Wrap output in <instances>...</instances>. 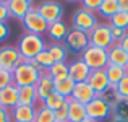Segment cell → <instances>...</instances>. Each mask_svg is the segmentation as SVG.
<instances>
[{"mask_svg": "<svg viewBox=\"0 0 128 122\" xmlns=\"http://www.w3.org/2000/svg\"><path fill=\"white\" fill-rule=\"evenodd\" d=\"M18 50L21 54V57L29 62V60L36 59L42 50L47 49L46 46V41H44L42 36H38V34H31V33H24V34L20 38L18 41Z\"/></svg>", "mask_w": 128, "mask_h": 122, "instance_id": "cell-1", "label": "cell"}, {"mask_svg": "<svg viewBox=\"0 0 128 122\" xmlns=\"http://www.w3.org/2000/svg\"><path fill=\"white\" fill-rule=\"evenodd\" d=\"M41 73L44 72H39L34 65H31L29 62H23L21 65H18L15 70H13V83L16 85L18 88L21 86H34L38 83Z\"/></svg>", "mask_w": 128, "mask_h": 122, "instance_id": "cell-2", "label": "cell"}, {"mask_svg": "<svg viewBox=\"0 0 128 122\" xmlns=\"http://www.w3.org/2000/svg\"><path fill=\"white\" fill-rule=\"evenodd\" d=\"M81 60L89 67L91 70L106 69L107 64H109L107 50L100 49V47H96V46H91V44L81 52Z\"/></svg>", "mask_w": 128, "mask_h": 122, "instance_id": "cell-3", "label": "cell"}, {"mask_svg": "<svg viewBox=\"0 0 128 122\" xmlns=\"http://www.w3.org/2000/svg\"><path fill=\"white\" fill-rule=\"evenodd\" d=\"M89 44L91 46L100 47V49H110L114 46V38H112V31H110V25L109 23H99L92 31L89 33Z\"/></svg>", "mask_w": 128, "mask_h": 122, "instance_id": "cell-4", "label": "cell"}, {"mask_svg": "<svg viewBox=\"0 0 128 122\" xmlns=\"http://www.w3.org/2000/svg\"><path fill=\"white\" fill-rule=\"evenodd\" d=\"M72 25H73V29H78V31H83V33H88V34H89V33L99 25V21H97L96 13L88 12V10H84L81 7V8H78L73 13Z\"/></svg>", "mask_w": 128, "mask_h": 122, "instance_id": "cell-5", "label": "cell"}, {"mask_svg": "<svg viewBox=\"0 0 128 122\" xmlns=\"http://www.w3.org/2000/svg\"><path fill=\"white\" fill-rule=\"evenodd\" d=\"M23 26H24L26 33L38 34V36H42L44 33H47V29H49L47 21L39 15V12H38L36 7H32V8L26 13V16L23 18Z\"/></svg>", "mask_w": 128, "mask_h": 122, "instance_id": "cell-6", "label": "cell"}, {"mask_svg": "<svg viewBox=\"0 0 128 122\" xmlns=\"http://www.w3.org/2000/svg\"><path fill=\"white\" fill-rule=\"evenodd\" d=\"M24 62V59L21 57L18 47L15 46H3L0 47V69L13 72L18 65Z\"/></svg>", "mask_w": 128, "mask_h": 122, "instance_id": "cell-7", "label": "cell"}, {"mask_svg": "<svg viewBox=\"0 0 128 122\" xmlns=\"http://www.w3.org/2000/svg\"><path fill=\"white\" fill-rule=\"evenodd\" d=\"M86 112H88V117L92 119L94 122H99V120H104L112 114V107L106 103L104 99H100L99 96L94 98L89 104H86Z\"/></svg>", "mask_w": 128, "mask_h": 122, "instance_id": "cell-8", "label": "cell"}, {"mask_svg": "<svg viewBox=\"0 0 128 122\" xmlns=\"http://www.w3.org/2000/svg\"><path fill=\"white\" fill-rule=\"evenodd\" d=\"M39 15L47 21V25H52L55 21H60L63 16V7L58 2H42L38 7Z\"/></svg>", "mask_w": 128, "mask_h": 122, "instance_id": "cell-9", "label": "cell"}, {"mask_svg": "<svg viewBox=\"0 0 128 122\" xmlns=\"http://www.w3.org/2000/svg\"><path fill=\"white\" fill-rule=\"evenodd\" d=\"M65 46L68 50H73V52H83L89 46V36H88V33L72 28L65 38Z\"/></svg>", "mask_w": 128, "mask_h": 122, "instance_id": "cell-10", "label": "cell"}, {"mask_svg": "<svg viewBox=\"0 0 128 122\" xmlns=\"http://www.w3.org/2000/svg\"><path fill=\"white\" fill-rule=\"evenodd\" d=\"M89 73H91V69L81 60V57H78V59H75L73 62L68 64V77L75 81V83L88 81Z\"/></svg>", "mask_w": 128, "mask_h": 122, "instance_id": "cell-11", "label": "cell"}, {"mask_svg": "<svg viewBox=\"0 0 128 122\" xmlns=\"http://www.w3.org/2000/svg\"><path fill=\"white\" fill-rule=\"evenodd\" d=\"M88 83H89V86L97 93V96H99L100 93H104V91L110 86L109 78H107V73H106V69L91 70L89 77H88Z\"/></svg>", "mask_w": 128, "mask_h": 122, "instance_id": "cell-12", "label": "cell"}, {"mask_svg": "<svg viewBox=\"0 0 128 122\" xmlns=\"http://www.w3.org/2000/svg\"><path fill=\"white\" fill-rule=\"evenodd\" d=\"M97 98V93L89 86L88 81H83V83H75V90H73V94H72V99L78 101L81 104H89L91 101Z\"/></svg>", "mask_w": 128, "mask_h": 122, "instance_id": "cell-13", "label": "cell"}, {"mask_svg": "<svg viewBox=\"0 0 128 122\" xmlns=\"http://www.w3.org/2000/svg\"><path fill=\"white\" fill-rule=\"evenodd\" d=\"M5 2H6V7H8L10 16L16 20H21V21L26 16V13L34 7L31 0H5Z\"/></svg>", "mask_w": 128, "mask_h": 122, "instance_id": "cell-14", "label": "cell"}, {"mask_svg": "<svg viewBox=\"0 0 128 122\" xmlns=\"http://www.w3.org/2000/svg\"><path fill=\"white\" fill-rule=\"evenodd\" d=\"M34 88H36V94H38V101L42 104L44 101H46V98L54 93V80H52V77H50L47 72L41 73V77H39L38 83L34 85Z\"/></svg>", "mask_w": 128, "mask_h": 122, "instance_id": "cell-15", "label": "cell"}, {"mask_svg": "<svg viewBox=\"0 0 128 122\" xmlns=\"http://www.w3.org/2000/svg\"><path fill=\"white\" fill-rule=\"evenodd\" d=\"M0 106L5 109H13L18 106V86L15 83L0 91Z\"/></svg>", "mask_w": 128, "mask_h": 122, "instance_id": "cell-16", "label": "cell"}, {"mask_svg": "<svg viewBox=\"0 0 128 122\" xmlns=\"http://www.w3.org/2000/svg\"><path fill=\"white\" fill-rule=\"evenodd\" d=\"M36 107L32 106H15L12 109V120L13 122H34Z\"/></svg>", "mask_w": 128, "mask_h": 122, "instance_id": "cell-17", "label": "cell"}, {"mask_svg": "<svg viewBox=\"0 0 128 122\" xmlns=\"http://www.w3.org/2000/svg\"><path fill=\"white\" fill-rule=\"evenodd\" d=\"M68 103V122H81L88 117V112H86V106L78 101L68 98L66 99Z\"/></svg>", "mask_w": 128, "mask_h": 122, "instance_id": "cell-18", "label": "cell"}, {"mask_svg": "<svg viewBox=\"0 0 128 122\" xmlns=\"http://www.w3.org/2000/svg\"><path fill=\"white\" fill-rule=\"evenodd\" d=\"M107 57H109V64L126 69V65H128V54L120 47V44H114L110 49H107Z\"/></svg>", "mask_w": 128, "mask_h": 122, "instance_id": "cell-19", "label": "cell"}, {"mask_svg": "<svg viewBox=\"0 0 128 122\" xmlns=\"http://www.w3.org/2000/svg\"><path fill=\"white\" fill-rule=\"evenodd\" d=\"M68 31H70L68 25L60 20V21H55V23H52V25H49L47 34H49V38L52 39L54 42H62V41H65Z\"/></svg>", "mask_w": 128, "mask_h": 122, "instance_id": "cell-20", "label": "cell"}, {"mask_svg": "<svg viewBox=\"0 0 128 122\" xmlns=\"http://www.w3.org/2000/svg\"><path fill=\"white\" fill-rule=\"evenodd\" d=\"M36 103H38V94H36V88L34 86H21V88H18V104L36 107Z\"/></svg>", "mask_w": 128, "mask_h": 122, "instance_id": "cell-21", "label": "cell"}, {"mask_svg": "<svg viewBox=\"0 0 128 122\" xmlns=\"http://www.w3.org/2000/svg\"><path fill=\"white\" fill-rule=\"evenodd\" d=\"M73 90H75V81L70 78V77L62 78V80H54V91L58 93V94H62L65 99L72 98Z\"/></svg>", "mask_w": 128, "mask_h": 122, "instance_id": "cell-22", "label": "cell"}, {"mask_svg": "<svg viewBox=\"0 0 128 122\" xmlns=\"http://www.w3.org/2000/svg\"><path fill=\"white\" fill-rule=\"evenodd\" d=\"M29 64H31V65H34L36 69L39 70V72H47V70H49L55 62H54V59H52V55H50V52L46 49V50H42V52L39 54L36 59L29 60Z\"/></svg>", "mask_w": 128, "mask_h": 122, "instance_id": "cell-23", "label": "cell"}, {"mask_svg": "<svg viewBox=\"0 0 128 122\" xmlns=\"http://www.w3.org/2000/svg\"><path fill=\"white\" fill-rule=\"evenodd\" d=\"M106 73H107V78H109L110 86L115 88L117 85L120 83V80H122L123 77L126 75V69H123V67H118V65H112V64H107Z\"/></svg>", "mask_w": 128, "mask_h": 122, "instance_id": "cell-24", "label": "cell"}, {"mask_svg": "<svg viewBox=\"0 0 128 122\" xmlns=\"http://www.w3.org/2000/svg\"><path fill=\"white\" fill-rule=\"evenodd\" d=\"M47 50L50 52L54 62H66L68 49H66L65 44H62V42H52V44L47 46Z\"/></svg>", "mask_w": 128, "mask_h": 122, "instance_id": "cell-25", "label": "cell"}, {"mask_svg": "<svg viewBox=\"0 0 128 122\" xmlns=\"http://www.w3.org/2000/svg\"><path fill=\"white\" fill-rule=\"evenodd\" d=\"M120 12V5H118V0H102L100 3V8L97 13H100V16L110 20L115 13Z\"/></svg>", "mask_w": 128, "mask_h": 122, "instance_id": "cell-26", "label": "cell"}, {"mask_svg": "<svg viewBox=\"0 0 128 122\" xmlns=\"http://www.w3.org/2000/svg\"><path fill=\"white\" fill-rule=\"evenodd\" d=\"M52 80H62L68 77V64L66 62H55L49 70H47Z\"/></svg>", "mask_w": 128, "mask_h": 122, "instance_id": "cell-27", "label": "cell"}, {"mask_svg": "<svg viewBox=\"0 0 128 122\" xmlns=\"http://www.w3.org/2000/svg\"><path fill=\"white\" fill-rule=\"evenodd\" d=\"M65 103H66L65 98H63L62 94H58V93H55V91H54L52 94H49V96L46 98V101L42 103V106H46L47 109H50V111H54V112H55V111L60 109V107H62Z\"/></svg>", "mask_w": 128, "mask_h": 122, "instance_id": "cell-28", "label": "cell"}, {"mask_svg": "<svg viewBox=\"0 0 128 122\" xmlns=\"http://www.w3.org/2000/svg\"><path fill=\"white\" fill-rule=\"evenodd\" d=\"M112 114H114V117H115V119H120V120L128 122V99H120L118 103L114 106Z\"/></svg>", "mask_w": 128, "mask_h": 122, "instance_id": "cell-29", "label": "cell"}, {"mask_svg": "<svg viewBox=\"0 0 128 122\" xmlns=\"http://www.w3.org/2000/svg\"><path fill=\"white\" fill-rule=\"evenodd\" d=\"M34 122H57L55 120V112L50 109H47L46 106H39L36 109V117H34Z\"/></svg>", "mask_w": 128, "mask_h": 122, "instance_id": "cell-30", "label": "cell"}, {"mask_svg": "<svg viewBox=\"0 0 128 122\" xmlns=\"http://www.w3.org/2000/svg\"><path fill=\"white\" fill-rule=\"evenodd\" d=\"M109 25L114 26V28H122V29H126L128 31V13L120 10L118 13H115L109 20Z\"/></svg>", "mask_w": 128, "mask_h": 122, "instance_id": "cell-31", "label": "cell"}, {"mask_svg": "<svg viewBox=\"0 0 128 122\" xmlns=\"http://www.w3.org/2000/svg\"><path fill=\"white\" fill-rule=\"evenodd\" d=\"M99 98L106 101V103L109 104L112 109H114V106H115V104L120 101V96H118V93H117V90H115L114 86H109L106 91H104V93H100V94H99Z\"/></svg>", "mask_w": 128, "mask_h": 122, "instance_id": "cell-32", "label": "cell"}, {"mask_svg": "<svg viewBox=\"0 0 128 122\" xmlns=\"http://www.w3.org/2000/svg\"><path fill=\"white\" fill-rule=\"evenodd\" d=\"M10 85H13V72L0 69V91Z\"/></svg>", "mask_w": 128, "mask_h": 122, "instance_id": "cell-33", "label": "cell"}, {"mask_svg": "<svg viewBox=\"0 0 128 122\" xmlns=\"http://www.w3.org/2000/svg\"><path fill=\"white\" fill-rule=\"evenodd\" d=\"M117 93H118L120 99H128V73L120 80V83L115 86Z\"/></svg>", "mask_w": 128, "mask_h": 122, "instance_id": "cell-34", "label": "cell"}, {"mask_svg": "<svg viewBox=\"0 0 128 122\" xmlns=\"http://www.w3.org/2000/svg\"><path fill=\"white\" fill-rule=\"evenodd\" d=\"M100 3L102 0H83L81 2V7L88 12H92V13H97L100 8Z\"/></svg>", "mask_w": 128, "mask_h": 122, "instance_id": "cell-35", "label": "cell"}, {"mask_svg": "<svg viewBox=\"0 0 128 122\" xmlns=\"http://www.w3.org/2000/svg\"><path fill=\"white\" fill-rule=\"evenodd\" d=\"M55 120L57 122H68V103H65L60 109L55 111Z\"/></svg>", "mask_w": 128, "mask_h": 122, "instance_id": "cell-36", "label": "cell"}, {"mask_svg": "<svg viewBox=\"0 0 128 122\" xmlns=\"http://www.w3.org/2000/svg\"><path fill=\"white\" fill-rule=\"evenodd\" d=\"M110 31H112V38H114V42L118 44L120 41L126 36V29H122V28H114V26H110Z\"/></svg>", "mask_w": 128, "mask_h": 122, "instance_id": "cell-37", "label": "cell"}, {"mask_svg": "<svg viewBox=\"0 0 128 122\" xmlns=\"http://www.w3.org/2000/svg\"><path fill=\"white\" fill-rule=\"evenodd\" d=\"M8 18H10V13H8V7H6V2L0 0V23H5Z\"/></svg>", "mask_w": 128, "mask_h": 122, "instance_id": "cell-38", "label": "cell"}, {"mask_svg": "<svg viewBox=\"0 0 128 122\" xmlns=\"http://www.w3.org/2000/svg\"><path fill=\"white\" fill-rule=\"evenodd\" d=\"M0 122H13L12 120V112L8 109L0 106Z\"/></svg>", "mask_w": 128, "mask_h": 122, "instance_id": "cell-39", "label": "cell"}, {"mask_svg": "<svg viewBox=\"0 0 128 122\" xmlns=\"http://www.w3.org/2000/svg\"><path fill=\"white\" fill-rule=\"evenodd\" d=\"M8 34H10L8 25H6V23H0V41L6 39V38H8Z\"/></svg>", "mask_w": 128, "mask_h": 122, "instance_id": "cell-40", "label": "cell"}, {"mask_svg": "<svg viewBox=\"0 0 128 122\" xmlns=\"http://www.w3.org/2000/svg\"><path fill=\"white\" fill-rule=\"evenodd\" d=\"M118 44H120V47H122V49L128 54V33H126V36H125V38H123L122 41H120Z\"/></svg>", "mask_w": 128, "mask_h": 122, "instance_id": "cell-41", "label": "cell"}, {"mask_svg": "<svg viewBox=\"0 0 128 122\" xmlns=\"http://www.w3.org/2000/svg\"><path fill=\"white\" fill-rule=\"evenodd\" d=\"M118 5H120V10H122V12L128 13V0H118Z\"/></svg>", "mask_w": 128, "mask_h": 122, "instance_id": "cell-42", "label": "cell"}, {"mask_svg": "<svg viewBox=\"0 0 128 122\" xmlns=\"http://www.w3.org/2000/svg\"><path fill=\"white\" fill-rule=\"evenodd\" d=\"M81 122H94V120H92V119H89V117H86V119H84V120H81Z\"/></svg>", "mask_w": 128, "mask_h": 122, "instance_id": "cell-43", "label": "cell"}, {"mask_svg": "<svg viewBox=\"0 0 128 122\" xmlns=\"http://www.w3.org/2000/svg\"><path fill=\"white\" fill-rule=\"evenodd\" d=\"M112 122H125V120H120V119H115V117H114V120Z\"/></svg>", "mask_w": 128, "mask_h": 122, "instance_id": "cell-44", "label": "cell"}, {"mask_svg": "<svg viewBox=\"0 0 128 122\" xmlns=\"http://www.w3.org/2000/svg\"><path fill=\"white\" fill-rule=\"evenodd\" d=\"M126 73H128V65H126Z\"/></svg>", "mask_w": 128, "mask_h": 122, "instance_id": "cell-45", "label": "cell"}]
</instances>
